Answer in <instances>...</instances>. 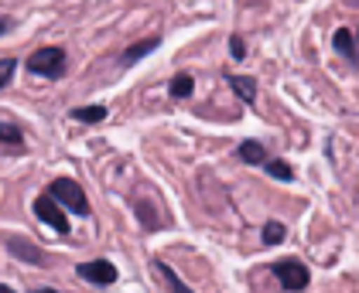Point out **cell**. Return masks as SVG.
Listing matches in <instances>:
<instances>
[{
  "label": "cell",
  "instance_id": "2e32d148",
  "mask_svg": "<svg viewBox=\"0 0 359 293\" xmlns=\"http://www.w3.org/2000/svg\"><path fill=\"white\" fill-rule=\"evenodd\" d=\"M260 236H264V245H280V242L287 239V229H284L280 222H267Z\"/></svg>",
  "mask_w": 359,
  "mask_h": 293
},
{
  "label": "cell",
  "instance_id": "7c38bea8",
  "mask_svg": "<svg viewBox=\"0 0 359 293\" xmlns=\"http://www.w3.org/2000/svg\"><path fill=\"white\" fill-rule=\"evenodd\" d=\"M236 157L243 160V164H267V147L257 143V140H243L236 147Z\"/></svg>",
  "mask_w": 359,
  "mask_h": 293
},
{
  "label": "cell",
  "instance_id": "8992f818",
  "mask_svg": "<svg viewBox=\"0 0 359 293\" xmlns=\"http://www.w3.org/2000/svg\"><path fill=\"white\" fill-rule=\"evenodd\" d=\"M7 252L18 256V259H25V263H31V266H48V256H45L38 245H31V242H25V239L7 236Z\"/></svg>",
  "mask_w": 359,
  "mask_h": 293
},
{
  "label": "cell",
  "instance_id": "52a82bcc",
  "mask_svg": "<svg viewBox=\"0 0 359 293\" xmlns=\"http://www.w3.org/2000/svg\"><path fill=\"white\" fill-rule=\"evenodd\" d=\"M226 85L247 103L250 109L257 106V79L253 76H236V72H226Z\"/></svg>",
  "mask_w": 359,
  "mask_h": 293
},
{
  "label": "cell",
  "instance_id": "30bf717a",
  "mask_svg": "<svg viewBox=\"0 0 359 293\" xmlns=\"http://www.w3.org/2000/svg\"><path fill=\"white\" fill-rule=\"evenodd\" d=\"M332 45H335V52L342 55V58H356V34L349 31V27H335V34H332Z\"/></svg>",
  "mask_w": 359,
  "mask_h": 293
},
{
  "label": "cell",
  "instance_id": "9c48e42d",
  "mask_svg": "<svg viewBox=\"0 0 359 293\" xmlns=\"http://www.w3.org/2000/svg\"><path fill=\"white\" fill-rule=\"evenodd\" d=\"M154 273H158V276L165 280V283H168V290H171V293H195L192 287H189V283H185V280H182V276L175 273V269L168 266L165 259H154Z\"/></svg>",
  "mask_w": 359,
  "mask_h": 293
},
{
  "label": "cell",
  "instance_id": "44dd1931",
  "mask_svg": "<svg viewBox=\"0 0 359 293\" xmlns=\"http://www.w3.org/2000/svg\"><path fill=\"white\" fill-rule=\"evenodd\" d=\"M34 293H58V290H55V287H38Z\"/></svg>",
  "mask_w": 359,
  "mask_h": 293
},
{
  "label": "cell",
  "instance_id": "277c9868",
  "mask_svg": "<svg viewBox=\"0 0 359 293\" xmlns=\"http://www.w3.org/2000/svg\"><path fill=\"white\" fill-rule=\"evenodd\" d=\"M48 191L55 194V198L62 201V205H65V208H69V212L83 215V218H86L89 212H93V208H89V198H86V191H83L79 185H76L72 178H55Z\"/></svg>",
  "mask_w": 359,
  "mask_h": 293
},
{
  "label": "cell",
  "instance_id": "5b68a950",
  "mask_svg": "<svg viewBox=\"0 0 359 293\" xmlns=\"http://www.w3.org/2000/svg\"><path fill=\"white\" fill-rule=\"evenodd\" d=\"M76 273L83 276L86 283H93V287H110V283H116V276H120L110 259H89V263H79Z\"/></svg>",
  "mask_w": 359,
  "mask_h": 293
},
{
  "label": "cell",
  "instance_id": "ac0fdd59",
  "mask_svg": "<svg viewBox=\"0 0 359 293\" xmlns=\"http://www.w3.org/2000/svg\"><path fill=\"white\" fill-rule=\"evenodd\" d=\"M151 208H154V205H147V201H137V208H134V212H137V218L147 225V229H154V225H158V218H154V212H151Z\"/></svg>",
  "mask_w": 359,
  "mask_h": 293
},
{
  "label": "cell",
  "instance_id": "d6986e66",
  "mask_svg": "<svg viewBox=\"0 0 359 293\" xmlns=\"http://www.w3.org/2000/svg\"><path fill=\"white\" fill-rule=\"evenodd\" d=\"M229 55H233V58H247V41H243L240 34L229 38Z\"/></svg>",
  "mask_w": 359,
  "mask_h": 293
},
{
  "label": "cell",
  "instance_id": "9a60e30c",
  "mask_svg": "<svg viewBox=\"0 0 359 293\" xmlns=\"http://www.w3.org/2000/svg\"><path fill=\"white\" fill-rule=\"evenodd\" d=\"M264 167H267V174H271V178H277V181H291V178H294L291 164H287V160H280V157H267V164H264Z\"/></svg>",
  "mask_w": 359,
  "mask_h": 293
},
{
  "label": "cell",
  "instance_id": "7402d4cb",
  "mask_svg": "<svg viewBox=\"0 0 359 293\" xmlns=\"http://www.w3.org/2000/svg\"><path fill=\"white\" fill-rule=\"evenodd\" d=\"M0 293H14V290H11V287H7V283H4V287H0Z\"/></svg>",
  "mask_w": 359,
  "mask_h": 293
},
{
  "label": "cell",
  "instance_id": "ffe728a7",
  "mask_svg": "<svg viewBox=\"0 0 359 293\" xmlns=\"http://www.w3.org/2000/svg\"><path fill=\"white\" fill-rule=\"evenodd\" d=\"M353 65L359 69V31H356V58H353Z\"/></svg>",
  "mask_w": 359,
  "mask_h": 293
},
{
  "label": "cell",
  "instance_id": "4fadbf2b",
  "mask_svg": "<svg viewBox=\"0 0 359 293\" xmlns=\"http://www.w3.org/2000/svg\"><path fill=\"white\" fill-rule=\"evenodd\" d=\"M158 45H161V38H144V41H137L134 48H127V52L120 55V65H134V62H140L144 55L154 52Z\"/></svg>",
  "mask_w": 359,
  "mask_h": 293
},
{
  "label": "cell",
  "instance_id": "8fae6325",
  "mask_svg": "<svg viewBox=\"0 0 359 293\" xmlns=\"http://www.w3.org/2000/svg\"><path fill=\"white\" fill-rule=\"evenodd\" d=\"M192 92H195V76L192 72H178L175 79L168 82V96H171V99H189Z\"/></svg>",
  "mask_w": 359,
  "mask_h": 293
},
{
  "label": "cell",
  "instance_id": "e0dca14e",
  "mask_svg": "<svg viewBox=\"0 0 359 293\" xmlns=\"http://www.w3.org/2000/svg\"><path fill=\"white\" fill-rule=\"evenodd\" d=\"M14 69H18V62H14V58H4V62H0V89H7V85H11Z\"/></svg>",
  "mask_w": 359,
  "mask_h": 293
},
{
  "label": "cell",
  "instance_id": "ba28073f",
  "mask_svg": "<svg viewBox=\"0 0 359 293\" xmlns=\"http://www.w3.org/2000/svg\"><path fill=\"white\" fill-rule=\"evenodd\" d=\"M0 150H4V154H21V150H25V134H21V127H14L11 120L0 127Z\"/></svg>",
  "mask_w": 359,
  "mask_h": 293
},
{
  "label": "cell",
  "instance_id": "6da1fadb",
  "mask_svg": "<svg viewBox=\"0 0 359 293\" xmlns=\"http://www.w3.org/2000/svg\"><path fill=\"white\" fill-rule=\"evenodd\" d=\"M65 48H58V45H45V48H34L28 55V62H25V69L34 72V76H41V79H62L65 76Z\"/></svg>",
  "mask_w": 359,
  "mask_h": 293
},
{
  "label": "cell",
  "instance_id": "5bb4252c",
  "mask_svg": "<svg viewBox=\"0 0 359 293\" xmlns=\"http://www.w3.org/2000/svg\"><path fill=\"white\" fill-rule=\"evenodd\" d=\"M69 116H72V120H79V123L96 127V123H103V120L110 116V109L107 106H76V109H69Z\"/></svg>",
  "mask_w": 359,
  "mask_h": 293
},
{
  "label": "cell",
  "instance_id": "3957f363",
  "mask_svg": "<svg viewBox=\"0 0 359 293\" xmlns=\"http://www.w3.org/2000/svg\"><path fill=\"white\" fill-rule=\"evenodd\" d=\"M69 208L58 201L52 191H45V194H38L34 198V215H38V222H45L48 229H55L58 236H69L72 232V225H69Z\"/></svg>",
  "mask_w": 359,
  "mask_h": 293
},
{
  "label": "cell",
  "instance_id": "7a4b0ae2",
  "mask_svg": "<svg viewBox=\"0 0 359 293\" xmlns=\"http://www.w3.org/2000/svg\"><path fill=\"white\" fill-rule=\"evenodd\" d=\"M271 273L277 276L280 290H287V293H302V290H308V283H311V273H308V266H304L302 259H294V256L271 263Z\"/></svg>",
  "mask_w": 359,
  "mask_h": 293
}]
</instances>
